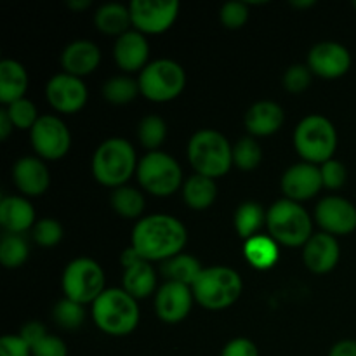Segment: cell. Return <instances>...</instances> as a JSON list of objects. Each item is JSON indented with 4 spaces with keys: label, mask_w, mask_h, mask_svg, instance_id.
I'll return each mask as SVG.
<instances>
[{
    "label": "cell",
    "mask_w": 356,
    "mask_h": 356,
    "mask_svg": "<svg viewBox=\"0 0 356 356\" xmlns=\"http://www.w3.org/2000/svg\"><path fill=\"white\" fill-rule=\"evenodd\" d=\"M111 209L125 219H138L145 212V195L132 186H120L111 191Z\"/></svg>",
    "instance_id": "31"
},
{
    "label": "cell",
    "mask_w": 356,
    "mask_h": 356,
    "mask_svg": "<svg viewBox=\"0 0 356 356\" xmlns=\"http://www.w3.org/2000/svg\"><path fill=\"white\" fill-rule=\"evenodd\" d=\"M327 356H356V339H343L330 348Z\"/></svg>",
    "instance_id": "46"
},
{
    "label": "cell",
    "mask_w": 356,
    "mask_h": 356,
    "mask_svg": "<svg viewBox=\"0 0 356 356\" xmlns=\"http://www.w3.org/2000/svg\"><path fill=\"white\" fill-rule=\"evenodd\" d=\"M263 162V148L252 136H243L233 145V167L250 172L256 170Z\"/></svg>",
    "instance_id": "34"
},
{
    "label": "cell",
    "mask_w": 356,
    "mask_h": 356,
    "mask_svg": "<svg viewBox=\"0 0 356 356\" xmlns=\"http://www.w3.org/2000/svg\"><path fill=\"white\" fill-rule=\"evenodd\" d=\"M139 90L141 96L153 103H169L181 96L186 87V72L177 61L160 58L148 63L139 73Z\"/></svg>",
    "instance_id": "9"
},
{
    "label": "cell",
    "mask_w": 356,
    "mask_h": 356,
    "mask_svg": "<svg viewBox=\"0 0 356 356\" xmlns=\"http://www.w3.org/2000/svg\"><path fill=\"white\" fill-rule=\"evenodd\" d=\"M167 138V122L159 115H146L138 125V139L149 152H159Z\"/></svg>",
    "instance_id": "35"
},
{
    "label": "cell",
    "mask_w": 356,
    "mask_h": 356,
    "mask_svg": "<svg viewBox=\"0 0 356 356\" xmlns=\"http://www.w3.org/2000/svg\"><path fill=\"white\" fill-rule=\"evenodd\" d=\"M129 9L132 28L143 35L163 33L179 16V2L176 0H132Z\"/></svg>",
    "instance_id": "12"
},
{
    "label": "cell",
    "mask_w": 356,
    "mask_h": 356,
    "mask_svg": "<svg viewBox=\"0 0 356 356\" xmlns=\"http://www.w3.org/2000/svg\"><path fill=\"white\" fill-rule=\"evenodd\" d=\"M0 356H31V348L19 334H6L0 339Z\"/></svg>",
    "instance_id": "43"
},
{
    "label": "cell",
    "mask_w": 356,
    "mask_h": 356,
    "mask_svg": "<svg viewBox=\"0 0 356 356\" xmlns=\"http://www.w3.org/2000/svg\"><path fill=\"white\" fill-rule=\"evenodd\" d=\"M63 235H65V229H63L61 222L52 218L38 219L31 229V236L40 247L58 245L63 240Z\"/></svg>",
    "instance_id": "38"
},
{
    "label": "cell",
    "mask_w": 356,
    "mask_h": 356,
    "mask_svg": "<svg viewBox=\"0 0 356 356\" xmlns=\"http://www.w3.org/2000/svg\"><path fill=\"white\" fill-rule=\"evenodd\" d=\"M243 256H245L247 263L250 266L259 271H264L271 270L278 263L280 250H278V243L270 235H261L259 233V235L245 240V243H243Z\"/></svg>",
    "instance_id": "28"
},
{
    "label": "cell",
    "mask_w": 356,
    "mask_h": 356,
    "mask_svg": "<svg viewBox=\"0 0 356 356\" xmlns=\"http://www.w3.org/2000/svg\"><path fill=\"white\" fill-rule=\"evenodd\" d=\"M282 191L285 198L294 200L298 204L305 200H312L323 188L320 165H313L308 162H299L291 165L282 176Z\"/></svg>",
    "instance_id": "17"
},
{
    "label": "cell",
    "mask_w": 356,
    "mask_h": 356,
    "mask_svg": "<svg viewBox=\"0 0 356 356\" xmlns=\"http://www.w3.org/2000/svg\"><path fill=\"white\" fill-rule=\"evenodd\" d=\"M13 181L24 197H40L51 184V174L40 156H23L13 165Z\"/></svg>",
    "instance_id": "19"
},
{
    "label": "cell",
    "mask_w": 356,
    "mask_h": 356,
    "mask_svg": "<svg viewBox=\"0 0 356 356\" xmlns=\"http://www.w3.org/2000/svg\"><path fill=\"white\" fill-rule=\"evenodd\" d=\"M195 296L191 287L177 282H165L155 294L156 316L163 323H179L190 315Z\"/></svg>",
    "instance_id": "16"
},
{
    "label": "cell",
    "mask_w": 356,
    "mask_h": 356,
    "mask_svg": "<svg viewBox=\"0 0 356 356\" xmlns=\"http://www.w3.org/2000/svg\"><path fill=\"white\" fill-rule=\"evenodd\" d=\"M341 259V247L336 236L329 233H313L302 247V261L306 268L316 275L330 273Z\"/></svg>",
    "instance_id": "18"
},
{
    "label": "cell",
    "mask_w": 356,
    "mask_h": 356,
    "mask_svg": "<svg viewBox=\"0 0 356 356\" xmlns=\"http://www.w3.org/2000/svg\"><path fill=\"white\" fill-rule=\"evenodd\" d=\"M141 94L138 80L127 75L111 76L103 83V97L111 104H129Z\"/></svg>",
    "instance_id": "33"
},
{
    "label": "cell",
    "mask_w": 356,
    "mask_h": 356,
    "mask_svg": "<svg viewBox=\"0 0 356 356\" xmlns=\"http://www.w3.org/2000/svg\"><path fill=\"white\" fill-rule=\"evenodd\" d=\"M138 261H141V257H139V254L136 252L134 249H132L131 245L127 247V249H124V252L120 254V264H122V268H129V266H132V264H136L138 263ZM145 261V259H143Z\"/></svg>",
    "instance_id": "48"
},
{
    "label": "cell",
    "mask_w": 356,
    "mask_h": 356,
    "mask_svg": "<svg viewBox=\"0 0 356 356\" xmlns=\"http://www.w3.org/2000/svg\"><path fill=\"white\" fill-rule=\"evenodd\" d=\"M284 120L285 113L282 110V106L270 99L254 103L247 110L245 118H243L247 132L252 138H268V136H273L275 132L280 131V127L284 125Z\"/></svg>",
    "instance_id": "22"
},
{
    "label": "cell",
    "mask_w": 356,
    "mask_h": 356,
    "mask_svg": "<svg viewBox=\"0 0 356 356\" xmlns=\"http://www.w3.org/2000/svg\"><path fill=\"white\" fill-rule=\"evenodd\" d=\"M138 155L127 139L108 138L101 143L90 160L94 179L106 188H120L138 170Z\"/></svg>",
    "instance_id": "2"
},
{
    "label": "cell",
    "mask_w": 356,
    "mask_h": 356,
    "mask_svg": "<svg viewBox=\"0 0 356 356\" xmlns=\"http://www.w3.org/2000/svg\"><path fill=\"white\" fill-rule=\"evenodd\" d=\"M90 313L97 329L113 337H124L134 332L141 318L138 299L127 294L124 289H106L92 302Z\"/></svg>",
    "instance_id": "3"
},
{
    "label": "cell",
    "mask_w": 356,
    "mask_h": 356,
    "mask_svg": "<svg viewBox=\"0 0 356 356\" xmlns=\"http://www.w3.org/2000/svg\"><path fill=\"white\" fill-rule=\"evenodd\" d=\"M13 131H14V124L10 122L6 108H2V110H0V139H2V141H7L9 136L13 134Z\"/></svg>",
    "instance_id": "47"
},
{
    "label": "cell",
    "mask_w": 356,
    "mask_h": 356,
    "mask_svg": "<svg viewBox=\"0 0 356 356\" xmlns=\"http://www.w3.org/2000/svg\"><path fill=\"white\" fill-rule=\"evenodd\" d=\"M35 222V209L26 197L10 195L0 200V225L6 233L23 235L28 229H33Z\"/></svg>",
    "instance_id": "23"
},
{
    "label": "cell",
    "mask_w": 356,
    "mask_h": 356,
    "mask_svg": "<svg viewBox=\"0 0 356 356\" xmlns=\"http://www.w3.org/2000/svg\"><path fill=\"white\" fill-rule=\"evenodd\" d=\"M101 63V49L96 42L79 38V40L70 42L61 54L63 72L68 75L83 76L90 75Z\"/></svg>",
    "instance_id": "21"
},
{
    "label": "cell",
    "mask_w": 356,
    "mask_h": 356,
    "mask_svg": "<svg viewBox=\"0 0 356 356\" xmlns=\"http://www.w3.org/2000/svg\"><path fill=\"white\" fill-rule=\"evenodd\" d=\"M31 356H68L66 343L58 336H45L31 346Z\"/></svg>",
    "instance_id": "42"
},
{
    "label": "cell",
    "mask_w": 356,
    "mask_h": 356,
    "mask_svg": "<svg viewBox=\"0 0 356 356\" xmlns=\"http://www.w3.org/2000/svg\"><path fill=\"white\" fill-rule=\"evenodd\" d=\"M188 162L195 174L218 179L233 167V146L228 138L214 129L197 131L188 141Z\"/></svg>",
    "instance_id": "4"
},
{
    "label": "cell",
    "mask_w": 356,
    "mask_h": 356,
    "mask_svg": "<svg viewBox=\"0 0 356 356\" xmlns=\"http://www.w3.org/2000/svg\"><path fill=\"white\" fill-rule=\"evenodd\" d=\"M122 289L138 301L149 298L156 289V273L152 263L141 259L125 268L122 275Z\"/></svg>",
    "instance_id": "25"
},
{
    "label": "cell",
    "mask_w": 356,
    "mask_h": 356,
    "mask_svg": "<svg viewBox=\"0 0 356 356\" xmlns=\"http://www.w3.org/2000/svg\"><path fill=\"white\" fill-rule=\"evenodd\" d=\"M136 177L139 186L153 197H170L184 184L183 169L172 155L165 152H148L139 159Z\"/></svg>",
    "instance_id": "8"
},
{
    "label": "cell",
    "mask_w": 356,
    "mask_h": 356,
    "mask_svg": "<svg viewBox=\"0 0 356 356\" xmlns=\"http://www.w3.org/2000/svg\"><path fill=\"white\" fill-rule=\"evenodd\" d=\"M336 125L323 115H308L294 131V148L302 162L322 165L334 159L337 149Z\"/></svg>",
    "instance_id": "7"
},
{
    "label": "cell",
    "mask_w": 356,
    "mask_h": 356,
    "mask_svg": "<svg viewBox=\"0 0 356 356\" xmlns=\"http://www.w3.org/2000/svg\"><path fill=\"white\" fill-rule=\"evenodd\" d=\"M106 277L97 261L90 257H76L66 264L61 277L65 298L79 305H90L106 291Z\"/></svg>",
    "instance_id": "10"
},
{
    "label": "cell",
    "mask_w": 356,
    "mask_h": 356,
    "mask_svg": "<svg viewBox=\"0 0 356 356\" xmlns=\"http://www.w3.org/2000/svg\"><path fill=\"white\" fill-rule=\"evenodd\" d=\"M188 242L186 226L169 214H152L141 218L132 228L131 247L148 263H165L183 252Z\"/></svg>",
    "instance_id": "1"
},
{
    "label": "cell",
    "mask_w": 356,
    "mask_h": 356,
    "mask_svg": "<svg viewBox=\"0 0 356 356\" xmlns=\"http://www.w3.org/2000/svg\"><path fill=\"white\" fill-rule=\"evenodd\" d=\"M90 6V0H70L68 7L73 10H83Z\"/></svg>",
    "instance_id": "49"
},
{
    "label": "cell",
    "mask_w": 356,
    "mask_h": 356,
    "mask_svg": "<svg viewBox=\"0 0 356 356\" xmlns=\"http://www.w3.org/2000/svg\"><path fill=\"white\" fill-rule=\"evenodd\" d=\"M266 225V211L257 202H243L235 212V229L240 238L249 240L259 235V229Z\"/></svg>",
    "instance_id": "30"
},
{
    "label": "cell",
    "mask_w": 356,
    "mask_h": 356,
    "mask_svg": "<svg viewBox=\"0 0 356 356\" xmlns=\"http://www.w3.org/2000/svg\"><path fill=\"white\" fill-rule=\"evenodd\" d=\"M28 72L16 59H2L0 61V103L3 106L16 103L26 96Z\"/></svg>",
    "instance_id": "24"
},
{
    "label": "cell",
    "mask_w": 356,
    "mask_h": 356,
    "mask_svg": "<svg viewBox=\"0 0 356 356\" xmlns=\"http://www.w3.org/2000/svg\"><path fill=\"white\" fill-rule=\"evenodd\" d=\"M3 108H6L10 122L14 124V129H19V131H31L40 118V115L37 113V106L28 97H23V99Z\"/></svg>",
    "instance_id": "37"
},
{
    "label": "cell",
    "mask_w": 356,
    "mask_h": 356,
    "mask_svg": "<svg viewBox=\"0 0 356 356\" xmlns=\"http://www.w3.org/2000/svg\"><path fill=\"white\" fill-rule=\"evenodd\" d=\"M315 221L323 233L332 236L350 235L356 229V207L348 198L329 195L316 205Z\"/></svg>",
    "instance_id": "14"
},
{
    "label": "cell",
    "mask_w": 356,
    "mask_h": 356,
    "mask_svg": "<svg viewBox=\"0 0 356 356\" xmlns=\"http://www.w3.org/2000/svg\"><path fill=\"white\" fill-rule=\"evenodd\" d=\"M221 356H259V350L247 337H235L222 348Z\"/></svg>",
    "instance_id": "44"
},
{
    "label": "cell",
    "mask_w": 356,
    "mask_h": 356,
    "mask_svg": "<svg viewBox=\"0 0 356 356\" xmlns=\"http://www.w3.org/2000/svg\"><path fill=\"white\" fill-rule=\"evenodd\" d=\"M115 63L125 73L139 72L148 66L149 44L146 35L139 33L138 30H131L117 38L113 45Z\"/></svg>",
    "instance_id": "20"
},
{
    "label": "cell",
    "mask_w": 356,
    "mask_h": 356,
    "mask_svg": "<svg viewBox=\"0 0 356 356\" xmlns=\"http://www.w3.org/2000/svg\"><path fill=\"white\" fill-rule=\"evenodd\" d=\"M195 301L209 312H221L238 301L243 282L238 271L228 266H209L202 270L191 285Z\"/></svg>",
    "instance_id": "5"
},
{
    "label": "cell",
    "mask_w": 356,
    "mask_h": 356,
    "mask_svg": "<svg viewBox=\"0 0 356 356\" xmlns=\"http://www.w3.org/2000/svg\"><path fill=\"white\" fill-rule=\"evenodd\" d=\"M181 195H183L184 204L190 209L205 211L218 198V184H216V179L200 176V174H193V176L184 181L183 188H181Z\"/></svg>",
    "instance_id": "27"
},
{
    "label": "cell",
    "mask_w": 356,
    "mask_h": 356,
    "mask_svg": "<svg viewBox=\"0 0 356 356\" xmlns=\"http://www.w3.org/2000/svg\"><path fill=\"white\" fill-rule=\"evenodd\" d=\"M30 139L42 160H59L72 148V132L56 115H42L30 131Z\"/></svg>",
    "instance_id": "11"
},
{
    "label": "cell",
    "mask_w": 356,
    "mask_h": 356,
    "mask_svg": "<svg viewBox=\"0 0 356 356\" xmlns=\"http://www.w3.org/2000/svg\"><path fill=\"white\" fill-rule=\"evenodd\" d=\"M54 320L58 322V325H61L66 330H75L86 320V308L82 305L75 301H70V299H61L58 305L54 306Z\"/></svg>",
    "instance_id": "36"
},
{
    "label": "cell",
    "mask_w": 356,
    "mask_h": 356,
    "mask_svg": "<svg viewBox=\"0 0 356 356\" xmlns=\"http://www.w3.org/2000/svg\"><path fill=\"white\" fill-rule=\"evenodd\" d=\"M268 235L285 247H305L313 236V221L301 204L280 198L266 211Z\"/></svg>",
    "instance_id": "6"
},
{
    "label": "cell",
    "mask_w": 356,
    "mask_h": 356,
    "mask_svg": "<svg viewBox=\"0 0 356 356\" xmlns=\"http://www.w3.org/2000/svg\"><path fill=\"white\" fill-rule=\"evenodd\" d=\"M94 24L97 30L104 35L122 37L124 33L131 31L132 17L129 6L118 2L103 3L94 14Z\"/></svg>",
    "instance_id": "26"
},
{
    "label": "cell",
    "mask_w": 356,
    "mask_h": 356,
    "mask_svg": "<svg viewBox=\"0 0 356 356\" xmlns=\"http://www.w3.org/2000/svg\"><path fill=\"white\" fill-rule=\"evenodd\" d=\"M315 3V0H292L291 6L296 7V9H308V7H313Z\"/></svg>",
    "instance_id": "50"
},
{
    "label": "cell",
    "mask_w": 356,
    "mask_h": 356,
    "mask_svg": "<svg viewBox=\"0 0 356 356\" xmlns=\"http://www.w3.org/2000/svg\"><path fill=\"white\" fill-rule=\"evenodd\" d=\"M249 3L233 0V2H226L219 9V19L222 26L228 30H240L249 21Z\"/></svg>",
    "instance_id": "39"
},
{
    "label": "cell",
    "mask_w": 356,
    "mask_h": 356,
    "mask_svg": "<svg viewBox=\"0 0 356 356\" xmlns=\"http://www.w3.org/2000/svg\"><path fill=\"white\" fill-rule=\"evenodd\" d=\"M312 70L308 65H292L289 66L284 75V87L292 94H301L312 83Z\"/></svg>",
    "instance_id": "40"
},
{
    "label": "cell",
    "mask_w": 356,
    "mask_h": 356,
    "mask_svg": "<svg viewBox=\"0 0 356 356\" xmlns=\"http://www.w3.org/2000/svg\"><path fill=\"white\" fill-rule=\"evenodd\" d=\"M30 257V245L23 235L3 233L0 240V263L7 270L21 268Z\"/></svg>",
    "instance_id": "32"
},
{
    "label": "cell",
    "mask_w": 356,
    "mask_h": 356,
    "mask_svg": "<svg viewBox=\"0 0 356 356\" xmlns=\"http://www.w3.org/2000/svg\"><path fill=\"white\" fill-rule=\"evenodd\" d=\"M45 97L52 110L63 115H73L79 113L87 104L89 90L82 79L63 72L49 79L45 86Z\"/></svg>",
    "instance_id": "13"
},
{
    "label": "cell",
    "mask_w": 356,
    "mask_h": 356,
    "mask_svg": "<svg viewBox=\"0 0 356 356\" xmlns=\"http://www.w3.org/2000/svg\"><path fill=\"white\" fill-rule=\"evenodd\" d=\"M320 174H322L323 188H329V190H339L346 184L348 179V170L341 160H327L325 163L320 165Z\"/></svg>",
    "instance_id": "41"
},
{
    "label": "cell",
    "mask_w": 356,
    "mask_h": 356,
    "mask_svg": "<svg viewBox=\"0 0 356 356\" xmlns=\"http://www.w3.org/2000/svg\"><path fill=\"white\" fill-rule=\"evenodd\" d=\"M308 68L313 75L332 80L346 75L351 68V52L346 45L334 40H323L308 52Z\"/></svg>",
    "instance_id": "15"
},
{
    "label": "cell",
    "mask_w": 356,
    "mask_h": 356,
    "mask_svg": "<svg viewBox=\"0 0 356 356\" xmlns=\"http://www.w3.org/2000/svg\"><path fill=\"white\" fill-rule=\"evenodd\" d=\"M202 270L204 268L200 266V261L197 257L183 252L162 263V273L167 277V282H177L188 287L195 284Z\"/></svg>",
    "instance_id": "29"
},
{
    "label": "cell",
    "mask_w": 356,
    "mask_h": 356,
    "mask_svg": "<svg viewBox=\"0 0 356 356\" xmlns=\"http://www.w3.org/2000/svg\"><path fill=\"white\" fill-rule=\"evenodd\" d=\"M353 7H355V9H356V0H355V2H353Z\"/></svg>",
    "instance_id": "51"
},
{
    "label": "cell",
    "mask_w": 356,
    "mask_h": 356,
    "mask_svg": "<svg viewBox=\"0 0 356 356\" xmlns=\"http://www.w3.org/2000/svg\"><path fill=\"white\" fill-rule=\"evenodd\" d=\"M19 336L23 337V339L26 341V343L30 344V348H31V346H35L38 341L44 339V337L47 336V330H45V327L42 325L40 322H35V320H33V322H28V323H24L23 327H21Z\"/></svg>",
    "instance_id": "45"
}]
</instances>
